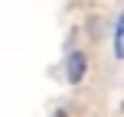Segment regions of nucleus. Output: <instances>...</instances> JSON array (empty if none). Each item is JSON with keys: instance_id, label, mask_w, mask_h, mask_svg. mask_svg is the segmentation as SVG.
<instances>
[{"instance_id": "f257e3e1", "label": "nucleus", "mask_w": 124, "mask_h": 117, "mask_svg": "<svg viewBox=\"0 0 124 117\" xmlns=\"http://www.w3.org/2000/svg\"><path fill=\"white\" fill-rule=\"evenodd\" d=\"M85 72H88V55L85 52H72V55H69V65H65L69 85H78V81L85 78Z\"/></svg>"}, {"instance_id": "f03ea898", "label": "nucleus", "mask_w": 124, "mask_h": 117, "mask_svg": "<svg viewBox=\"0 0 124 117\" xmlns=\"http://www.w3.org/2000/svg\"><path fill=\"white\" fill-rule=\"evenodd\" d=\"M114 55L124 59V13L118 16V33H114Z\"/></svg>"}, {"instance_id": "7ed1b4c3", "label": "nucleus", "mask_w": 124, "mask_h": 117, "mask_svg": "<svg viewBox=\"0 0 124 117\" xmlns=\"http://www.w3.org/2000/svg\"><path fill=\"white\" fill-rule=\"evenodd\" d=\"M52 117H69V114H65V111H56V114H52Z\"/></svg>"}]
</instances>
